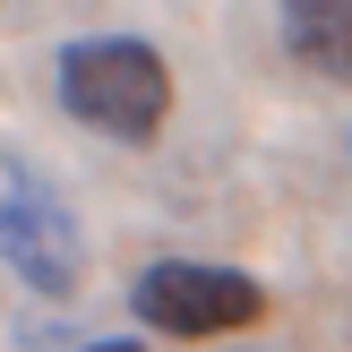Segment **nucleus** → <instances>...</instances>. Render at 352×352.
Listing matches in <instances>:
<instances>
[{
  "mask_svg": "<svg viewBox=\"0 0 352 352\" xmlns=\"http://www.w3.org/2000/svg\"><path fill=\"white\" fill-rule=\"evenodd\" d=\"M284 52L327 86H352V0H292L284 9Z\"/></svg>",
  "mask_w": 352,
  "mask_h": 352,
  "instance_id": "nucleus-4",
  "label": "nucleus"
},
{
  "mask_svg": "<svg viewBox=\"0 0 352 352\" xmlns=\"http://www.w3.org/2000/svg\"><path fill=\"white\" fill-rule=\"evenodd\" d=\"M60 103L69 120H86V129L103 138H155L172 112V69L155 43H138V34H78V43L60 52Z\"/></svg>",
  "mask_w": 352,
  "mask_h": 352,
  "instance_id": "nucleus-1",
  "label": "nucleus"
},
{
  "mask_svg": "<svg viewBox=\"0 0 352 352\" xmlns=\"http://www.w3.org/2000/svg\"><path fill=\"white\" fill-rule=\"evenodd\" d=\"M0 258H9V275H26L34 292H78V267H86V241H78L69 198L26 155H0Z\"/></svg>",
  "mask_w": 352,
  "mask_h": 352,
  "instance_id": "nucleus-2",
  "label": "nucleus"
},
{
  "mask_svg": "<svg viewBox=\"0 0 352 352\" xmlns=\"http://www.w3.org/2000/svg\"><path fill=\"white\" fill-rule=\"evenodd\" d=\"M129 301L164 336H232V327H250L267 309V284L241 267H206V258H155Z\"/></svg>",
  "mask_w": 352,
  "mask_h": 352,
  "instance_id": "nucleus-3",
  "label": "nucleus"
},
{
  "mask_svg": "<svg viewBox=\"0 0 352 352\" xmlns=\"http://www.w3.org/2000/svg\"><path fill=\"white\" fill-rule=\"evenodd\" d=\"M86 352H138V344H120V336H112V344H86Z\"/></svg>",
  "mask_w": 352,
  "mask_h": 352,
  "instance_id": "nucleus-5",
  "label": "nucleus"
}]
</instances>
